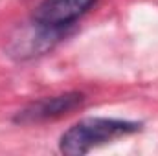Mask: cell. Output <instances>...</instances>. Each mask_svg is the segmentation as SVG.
<instances>
[{"label":"cell","instance_id":"cell-2","mask_svg":"<svg viewBox=\"0 0 158 156\" xmlns=\"http://www.w3.org/2000/svg\"><path fill=\"white\" fill-rule=\"evenodd\" d=\"M64 30L44 26L31 18L30 24L17 28L6 46V51L15 61H28L50 51L63 37Z\"/></svg>","mask_w":158,"mask_h":156},{"label":"cell","instance_id":"cell-1","mask_svg":"<svg viewBox=\"0 0 158 156\" xmlns=\"http://www.w3.org/2000/svg\"><path fill=\"white\" fill-rule=\"evenodd\" d=\"M140 123L112 117H85L72 125L59 142L61 153L68 156H83L92 149L114 142L121 136H129L140 130Z\"/></svg>","mask_w":158,"mask_h":156},{"label":"cell","instance_id":"cell-3","mask_svg":"<svg viewBox=\"0 0 158 156\" xmlns=\"http://www.w3.org/2000/svg\"><path fill=\"white\" fill-rule=\"evenodd\" d=\"M83 101H85V96L81 92H66V94H59L52 97H42L30 103L22 110H19L15 116V123L33 125V123L52 121L66 114H72L76 109L83 105Z\"/></svg>","mask_w":158,"mask_h":156},{"label":"cell","instance_id":"cell-4","mask_svg":"<svg viewBox=\"0 0 158 156\" xmlns=\"http://www.w3.org/2000/svg\"><path fill=\"white\" fill-rule=\"evenodd\" d=\"M94 4L96 0H42L33 11V20L50 28L66 30Z\"/></svg>","mask_w":158,"mask_h":156}]
</instances>
